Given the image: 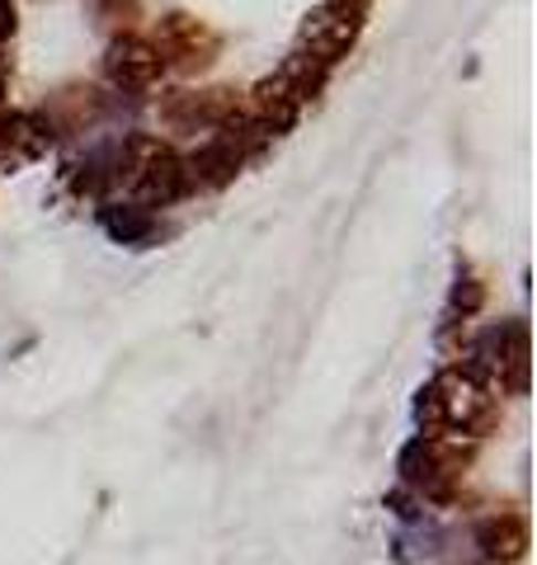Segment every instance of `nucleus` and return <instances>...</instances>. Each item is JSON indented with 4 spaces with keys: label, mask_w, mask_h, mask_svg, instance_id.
Instances as JSON below:
<instances>
[{
    "label": "nucleus",
    "mask_w": 537,
    "mask_h": 565,
    "mask_svg": "<svg viewBox=\"0 0 537 565\" xmlns=\"http://www.w3.org/2000/svg\"><path fill=\"white\" fill-rule=\"evenodd\" d=\"M415 415L429 434L439 438H486L499 424V405H495V386L486 377H476L472 367H443L420 392Z\"/></svg>",
    "instance_id": "1"
},
{
    "label": "nucleus",
    "mask_w": 537,
    "mask_h": 565,
    "mask_svg": "<svg viewBox=\"0 0 537 565\" xmlns=\"http://www.w3.org/2000/svg\"><path fill=\"white\" fill-rule=\"evenodd\" d=\"M472 373L486 377L499 392H524L528 386V326L524 321H505L491 326L472 349Z\"/></svg>",
    "instance_id": "2"
},
{
    "label": "nucleus",
    "mask_w": 537,
    "mask_h": 565,
    "mask_svg": "<svg viewBox=\"0 0 537 565\" xmlns=\"http://www.w3.org/2000/svg\"><path fill=\"white\" fill-rule=\"evenodd\" d=\"M354 39H358V10L345 6V0H326V6H316L307 14V24H302L297 52L320 66H330L354 47Z\"/></svg>",
    "instance_id": "3"
},
{
    "label": "nucleus",
    "mask_w": 537,
    "mask_h": 565,
    "mask_svg": "<svg viewBox=\"0 0 537 565\" xmlns=\"http://www.w3.org/2000/svg\"><path fill=\"white\" fill-rule=\"evenodd\" d=\"M462 467H467V452H462L457 438L424 434V438H415V444L401 452L406 481H410V486H420L424 494H443V490L462 476Z\"/></svg>",
    "instance_id": "4"
},
{
    "label": "nucleus",
    "mask_w": 537,
    "mask_h": 565,
    "mask_svg": "<svg viewBox=\"0 0 537 565\" xmlns=\"http://www.w3.org/2000/svg\"><path fill=\"white\" fill-rule=\"evenodd\" d=\"M52 137H57V128L48 114H0V174L39 161L52 147Z\"/></svg>",
    "instance_id": "5"
},
{
    "label": "nucleus",
    "mask_w": 537,
    "mask_h": 565,
    "mask_svg": "<svg viewBox=\"0 0 537 565\" xmlns=\"http://www.w3.org/2000/svg\"><path fill=\"white\" fill-rule=\"evenodd\" d=\"M160 114H166V122H175V128H212L218 132L222 122H231L241 114V104H236V95L231 90H203V95H193V90H179V95H170L166 104H160Z\"/></svg>",
    "instance_id": "6"
},
{
    "label": "nucleus",
    "mask_w": 537,
    "mask_h": 565,
    "mask_svg": "<svg viewBox=\"0 0 537 565\" xmlns=\"http://www.w3.org/2000/svg\"><path fill=\"white\" fill-rule=\"evenodd\" d=\"M104 71H109V81L123 85V90H147V85L160 81L166 57H160L156 43H147V39H118L109 47V57H104Z\"/></svg>",
    "instance_id": "7"
},
{
    "label": "nucleus",
    "mask_w": 537,
    "mask_h": 565,
    "mask_svg": "<svg viewBox=\"0 0 537 565\" xmlns=\"http://www.w3.org/2000/svg\"><path fill=\"white\" fill-rule=\"evenodd\" d=\"M476 542H481V552H486V561L509 565L528 552V523H524V514H495L476 527Z\"/></svg>",
    "instance_id": "8"
},
{
    "label": "nucleus",
    "mask_w": 537,
    "mask_h": 565,
    "mask_svg": "<svg viewBox=\"0 0 537 565\" xmlns=\"http://www.w3.org/2000/svg\"><path fill=\"white\" fill-rule=\"evenodd\" d=\"M104 232H109L114 241H123V245H137V241H147L156 232V217L137 203H114V207H104Z\"/></svg>",
    "instance_id": "9"
},
{
    "label": "nucleus",
    "mask_w": 537,
    "mask_h": 565,
    "mask_svg": "<svg viewBox=\"0 0 537 565\" xmlns=\"http://www.w3.org/2000/svg\"><path fill=\"white\" fill-rule=\"evenodd\" d=\"M481 297H486V292H481V282H476V278H457V292H453V307H457L462 316H472V311L481 307Z\"/></svg>",
    "instance_id": "10"
},
{
    "label": "nucleus",
    "mask_w": 537,
    "mask_h": 565,
    "mask_svg": "<svg viewBox=\"0 0 537 565\" xmlns=\"http://www.w3.org/2000/svg\"><path fill=\"white\" fill-rule=\"evenodd\" d=\"M10 33H14V6L10 0H0V47L10 43Z\"/></svg>",
    "instance_id": "11"
},
{
    "label": "nucleus",
    "mask_w": 537,
    "mask_h": 565,
    "mask_svg": "<svg viewBox=\"0 0 537 565\" xmlns=\"http://www.w3.org/2000/svg\"><path fill=\"white\" fill-rule=\"evenodd\" d=\"M6 81H10V66H6V57H0V99H6Z\"/></svg>",
    "instance_id": "12"
}]
</instances>
